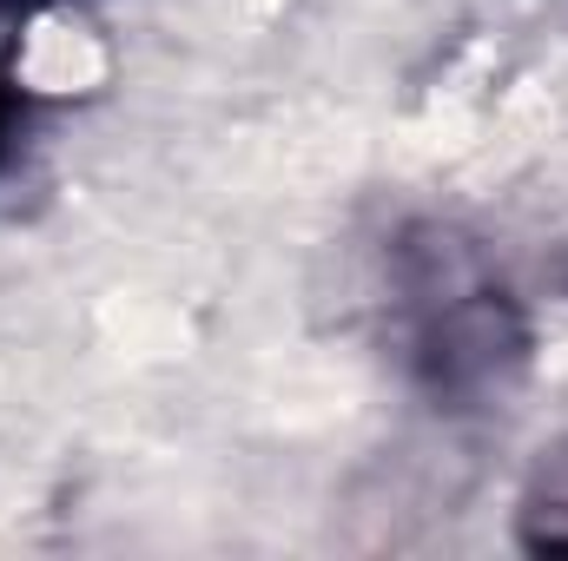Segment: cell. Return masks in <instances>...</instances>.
I'll use <instances>...</instances> for the list:
<instances>
[{
	"label": "cell",
	"mask_w": 568,
	"mask_h": 561,
	"mask_svg": "<svg viewBox=\"0 0 568 561\" xmlns=\"http://www.w3.org/2000/svg\"><path fill=\"white\" fill-rule=\"evenodd\" d=\"M27 133H33V93L20 86V73H13L7 53H0V178L13 172V159H20Z\"/></svg>",
	"instance_id": "3957f363"
},
{
	"label": "cell",
	"mask_w": 568,
	"mask_h": 561,
	"mask_svg": "<svg viewBox=\"0 0 568 561\" xmlns=\"http://www.w3.org/2000/svg\"><path fill=\"white\" fill-rule=\"evenodd\" d=\"M397 344L404 377L443 417L503 410L536 364V324L523 297L483 265L449 225H417L397 238Z\"/></svg>",
	"instance_id": "6da1fadb"
},
{
	"label": "cell",
	"mask_w": 568,
	"mask_h": 561,
	"mask_svg": "<svg viewBox=\"0 0 568 561\" xmlns=\"http://www.w3.org/2000/svg\"><path fill=\"white\" fill-rule=\"evenodd\" d=\"M516 536H523V549L568 555V436L536 456L523 502H516Z\"/></svg>",
	"instance_id": "7a4b0ae2"
},
{
	"label": "cell",
	"mask_w": 568,
	"mask_h": 561,
	"mask_svg": "<svg viewBox=\"0 0 568 561\" xmlns=\"http://www.w3.org/2000/svg\"><path fill=\"white\" fill-rule=\"evenodd\" d=\"M47 7H60V0H0V13H47Z\"/></svg>",
	"instance_id": "277c9868"
}]
</instances>
